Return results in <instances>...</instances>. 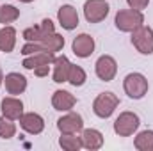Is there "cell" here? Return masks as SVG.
Returning a JSON list of instances; mask_svg holds the SVG:
<instances>
[{
	"instance_id": "6da1fadb",
	"label": "cell",
	"mask_w": 153,
	"mask_h": 151,
	"mask_svg": "<svg viewBox=\"0 0 153 151\" xmlns=\"http://www.w3.org/2000/svg\"><path fill=\"white\" fill-rule=\"evenodd\" d=\"M114 23L117 30L132 34L135 29L144 25V14L143 11H135V9H119L116 13Z\"/></svg>"
},
{
	"instance_id": "7a4b0ae2",
	"label": "cell",
	"mask_w": 153,
	"mask_h": 151,
	"mask_svg": "<svg viewBox=\"0 0 153 151\" xmlns=\"http://www.w3.org/2000/svg\"><path fill=\"white\" fill-rule=\"evenodd\" d=\"M148 78L143 75V73H128L123 80V89L125 93L128 94V98L132 100H141L146 96L148 93Z\"/></svg>"
},
{
	"instance_id": "3957f363",
	"label": "cell",
	"mask_w": 153,
	"mask_h": 151,
	"mask_svg": "<svg viewBox=\"0 0 153 151\" xmlns=\"http://www.w3.org/2000/svg\"><path fill=\"white\" fill-rule=\"evenodd\" d=\"M117 105H119V98L116 96L114 93L105 91V93H100L94 98V101H93V112H94V115H98L100 119H107V117H111L114 114Z\"/></svg>"
},
{
	"instance_id": "277c9868",
	"label": "cell",
	"mask_w": 153,
	"mask_h": 151,
	"mask_svg": "<svg viewBox=\"0 0 153 151\" xmlns=\"http://www.w3.org/2000/svg\"><path fill=\"white\" fill-rule=\"evenodd\" d=\"M139 124H141V119L135 112H130V110L121 112L114 121V133L119 137H130L137 132Z\"/></svg>"
},
{
	"instance_id": "5b68a950",
	"label": "cell",
	"mask_w": 153,
	"mask_h": 151,
	"mask_svg": "<svg viewBox=\"0 0 153 151\" xmlns=\"http://www.w3.org/2000/svg\"><path fill=\"white\" fill-rule=\"evenodd\" d=\"M132 44L134 48L143 53V55H152L153 53V29L152 27H139L132 32Z\"/></svg>"
},
{
	"instance_id": "8992f818",
	"label": "cell",
	"mask_w": 153,
	"mask_h": 151,
	"mask_svg": "<svg viewBox=\"0 0 153 151\" xmlns=\"http://www.w3.org/2000/svg\"><path fill=\"white\" fill-rule=\"evenodd\" d=\"M109 4L105 0H85L84 4V16L89 23H100L109 16Z\"/></svg>"
},
{
	"instance_id": "52a82bcc",
	"label": "cell",
	"mask_w": 153,
	"mask_h": 151,
	"mask_svg": "<svg viewBox=\"0 0 153 151\" xmlns=\"http://www.w3.org/2000/svg\"><path fill=\"white\" fill-rule=\"evenodd\" d=\"M94 71L100 80L112 82L116 73H117V62L112 55H100L98 61L94 62Z\"/></svg>"
},
{
	"instance_id": "ba28073f",
	"label": "cell",
	"mask_w": 153,
	"mask_h": 151,
	"mask_svg": "<svg viewBox=\"0 0 153 151\" xmlns=\"http://www.w3.org/2000/svg\"><path fill=\"white\" fill-rule=\"evenodd\" d=\"M57 130L61 133H80L84 130V119L80 114L70 110L68 114L57 119Z\"/></svg>"
},
{
	"instance_id": "9c48e42d",
	"label": "cell",
	"mask_w": 153,
	"mask_h": 151,
	"mask_svg": "<svg viewBox=\"0 0 153 151\" xmlns=\"http://www.w3.org/2000/svg\"><path fill=\"white\" fill-rule=\"evenodd\" d=\"M18 121H20L22 130L30 135H39L45 130V119L36 112H23V115Z\"/></svg>"
},
{
	"instance_id": "30bf717a",
	"label": "cell",
	"mask_w": 153,
	"mask_h": 151,
	"mask_svg": "<svg viewBox=\"0 0 153 151\" xmlns=\"http://www.w3.org/2000/svg\"><path fill=\"white\" fill-rule=\"evenodd\" d=\"M94 46H96L94 38H91L89 34H78V36L73 39V43H71L73 53H75L76 57H80V59L91 57V53L94 52Z\"/></svg>"
},
{
	"instance_id": "8fae6325",
	"label": "cell",
	"mask_w": 153,
	"mask_h": 151,
	"mask_svg": "<svg viewBox=\"0 0 153 151\" xmlns=\"http://www.w3.org/2000/svg\"><path fill=\"white\" fill-rule=\"evenodd\" d=\"M57 20H59V25L64 30H75L78 27V13H76L75 7L70 5V4H64V5L59 7Z\"/></svg>"
},
{
	"instance_id": "7c38bea8",
	"label": "cell",
	"mask_w": 153,
	"mask_h": 151,
	"mask_svg": "<svg viewBox=\"0 0 153 151\" xmlns=\"http://www.w3.org/2000/svg\"><path fill=\"white\" fill-rule=\"evenodd\" d=\"M76 105V98L70 93V91H64V89H57L53 94H52V107L59 112H70L73 107Z\"/></svg>"
},
{
	"instance_id": "4fadbf2b",
	"label": "cell",
	"mask_w": 153,
	"mask_h": 151,
	"mask_svg": "<svg viewBox=\"0 0 153 151\" xmlns=\"http://www.w3.org/2000/svg\"><path fill=\"white\" fill-rule=\"evenodd\" d=\"M0 110H2V115H5L13 121H18L23 115V103L16 96H5L0 103Z\"/></svg>"
},
{
	"instance_id": "5bb4252c",
	"label": "cell",
	"mask_w": 153,
	"mask_h": 151,
	"mask_svg": "<svg viewBox=\"0 0 153 151\" xmlns=\"http://www.w3.org/2000/svg\"><path fill=\"white\" fill-rule=\"evenodd\" d=\"M4 85H5L7 94L18 96L22 93H25V89H27V78L23 75H20V73H16V71H13V73H7V75L4 76Z\"/></svg>"
},
{
	"instance_id": "9a60e30c",
	"label": "cell",
	"mask_w": 153,
	"mask_h": 151,
	"mask_svg": "<svg viewBox=\"0 0 153 151\" xmlns=\"http://www.w3.org/2000/svg\"><path fill=\"white\" fill-rule=\"evenodd\" d=\"M80 139H82V148L89 151H96L103 146V133L94 128H84L80 132Z\"/></svg>"
},
{
	"instance_id": "2e32d148",
	"label": "cell",
	"mask_w": 153,
	"mask_h": 151,
	"mask_svg": "<svg viewBox=\"0 0 153 151\" xmlns=\"http://www.w3.org/2000/svg\"><path fill=\"white\" fill-rule=\"evenodd\" d=\"M55 61V53L53 52H50V50H41L38 53H34V55H27L25 59H23V62H22V66L25 68V70H36L38 66H43V64H52Z\"/></svg>"
},
{
	"instance_id": "e0dca14e",
	"label": "cell",
	"mask_w": 153,
	"mask_h": 151,
	"mask_svg": "<svg viewBox=\"0 0 153 151\" xmlns=\"http://www.w3.org/2000/svg\"><path fill=\"white\" fill-rule=\"evenodd\" d=\"M52 66H53L52 78H53L55 84H64V82H68V73H70V66H71V62H70V59H68L66 55H59V57H55V61L52 62Z\"/></svg>"
},
{
	"instance_id": "ac0fdd59",
	"label": "cell",
	"mask_w": 153,
	"mask_h": 151,
	"mask_svg": "<svg viewBox=\"0 0 153 151\" xmlns=\"http://www.w3.org/2000/svg\"><path fill=\"white\" fill-rule=\"evenodd\" d=\"M16 29L11 25H4L0 29V52L11 53L16 46Z\"/></svg>"
},
{
	"instance_id": "d6986e66",
	"label": "cell",
	"mask_w": 153,
	"mask_h": 151,
	"mask_svg": "<svg viewBox=\"0 0 153 151\" xmlns=\"http://www.w3.org/2000/svg\"><path fill=\"white\" fill-rule=\"evenodd\" d=\"M59 146L64 151H78L82 150V139L78 133H61Z\"/></svg>"
},
{
	"instance_id": "ffe728a7",
	"label": "cell",
	"mask_w": 153,
	"mask_h": 151,
	"mask_svg": "<svg viewBox=\"0 0 153 151\" xmlns=\"http://www.w3.org/2000/svg\"><path fill=\"white\" fill-rule=\"evenodd\" d=\"M134 146L139 151H153V130H143L135 135Z\"/></svg>"
},
{
	"instance_id": "44dd1931",
	"label": "cell",
	"mask_w": 153,
	"mask_h": 151,
	"mask_svg": "<svg viewBox=\"0 0 153 151\" xmlns=\"http://www.w3.org/2000/svg\"><path fill=\"white\" fill-rule=\"evenodd\" d=\"M41 44H43L45 50H50V52L55 53V52H61L64 48V38L61 34H57V32H52L41 41Z\"/></svg>"
},
{
	"instance_id": "7402d4cb",
	"label": "cell",
	"mask_w": 153,
	"mask_h": 151,
	"mask_svg": "<svg viewBox=\"0 0 153 151\" xmlns=\"http://www.w3.org/2000/svg\"><path fill=\"white\" fill-rule=\"evenodd\" d=\"M20 18V9L11 5V4H4L0 5V23L2 25H9L13 21H16Z\"/></svg>"
},
{
	"instance_id": "603a6c76",
	"label": "cell",
	"mask_w": 153,
	"mask_h": 151,
	"mask_svg": "<svg viewBox=\"0 0 153 151\" xmlns=\"http://www.w3.org/2000/svg\"><path fill=\"white\" fill-rule=\"evenodd\" d=\"M87 80V75L84 71V68L76 66V64H71L70 66V73H68V82L73 85V87H82Z\"/></svg>"
},
{
	"instance_id": "cb8c5ba5",
	"label": "cell",
	"mask_w": 153,
	"mask_h": 151,
	"mask_svg": "<svg viewBox=\"0 0 153 151\" xmlns=\"http://www.w3.org/2000/svg\"><path fill=\"white\" fill-rule=\"evenodd\" d=\"M16 135V124L13 119L5 117V115H0V137L2 139H13Z\"/></svg>"
},
{
	"instance_id": "d4e9b609",
	"label": "cell",
	"mask_w": 153,
	"mask_h": 151,
	"mask_svg": "<svg viewBox=\"0 0 153 151\" xmlns=\"http://www.w3.org/2000/svg\"><path fill=\"white\" fill-rule=\"evenodd\" d=\"M23 39L25 41H32V43H41L43 39L46 38L48 34H45L43 30H41V27L39 25H32V27H27L25 30H23Z\"/></svg>"
},
{
	"instance_id": "484cf974",
	"label": "cell",
	"mask_w": 153,
	"mask_h": 151,
	"mask_svg": "<svg viewBox=\"0 0 153 151\" xmlns=\"http://www.w3.org/2000/svg\"><path fill=\"white\" fill-rule=\"evenodd\" d=\"M41 50H45L41 43L25 41V44L22 46V55H23V57H27V55H34V53H38V52H41Z\"/></svg>"
},
{
	"instance_id": "4316f807",
	"label": "cell",
	"mask_w": 153,
	"mask_h": 151,
	"mask_svg": "<svg viewBox=\"0 0 153 151\" xmlns=\"http://www.w3.org/2000/svg\"><path fill=\"white\" fill-rule=\"evenodd\" d=\"M128 7L130 9H135V11H144L150 4V0H126Z\"/></svg>"
},
{
	"instance_id": "83f0119b",
	"label": "cell",
	"mask_w": 153,
	"mask_h": 151,
	"mask_svg": "<svg viewBox=\"0 0 153 151\" xmlns=\"http://www.w3.org/2000/svg\"><path fill=\"white\" fill-rule=\"evenodd\" d=\"M41 30L45 32V34H52V32H55V25H53V21L50 20V18H45L43 21H41Z\"/></svg>"
},
{
	"instance_id": "f1b7e54d",
	"label": "cell",
	"mask_w": 153,
	"mask_h": 151,
	"mask_svg": "<svg viewBox=\"0 0 153 151\" xmlns=\"http://www.w3.org/2000/svg\"><path fill=\"white\" fill-rule=\"evenodd\" d=\"M50 66H52V64H43V66H38V68L32 70V71H34V75L36 76L43 78V76H46L48 73H50Z\"/></svg>"
},
{
	"instance_id": "f546056e",
	"label": "cell",
	"mask_w": 153,
	"mask_h": 151,
	"mask_svg": "<svg viewBox=\"0 0 153 151\" xmlns=\"http://www.w3.org/2000/svg\"><path fill=\"white\" fill-rule=\"evenodd\" d=\"M4 84V73H2V70H0V85Z\"/></svg>"
},
{
	"instance_id": "4dcf8cb0",
	"label": "cell",
	"mask_w": 153,
	"mask_h": 151,
	"mask_svg": "<svg viewBox=\"0 0 153 151\" xmlns=\"http://www.w3.org/2000/svg\"><path fill=\"white\" fill-rule=\"evenodd\" d=\"M20 2H23V4H30V2H34V0H20Z\"/></svg>"
}]
</instances>
